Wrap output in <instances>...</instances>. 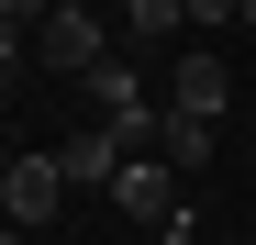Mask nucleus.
Segmentation results:
<instances>
[{"instance_id":"423d86ee","label":"nucleus","mask_w":256,"mask_h":245,"mask_svg":"<svg viewBox=\"0 0 256 245\" xmlns=\"http://www.w3.org/2000/svg\"><path fill=\"white\" fill-rule=\"evenodd\" d=\"M212 145H223V122H212V112H156V156H167L178 178L212 168Z\"/></svg>"},{"instance_id":"f8f14e48","label":"nucleus","mask_w":256,"mask_h":245,"mask_svg":"<svg viewBox=\"0 0 256 245\" xmlns=\"http://www.w3.org/2000/svg\"><path fill=\"white\" fill-rule=\"evenodd\" d=\"M245 34H256V0H245Z\"/></svg>"},{"instance_id":"6e6552de","label":"nucleus","mask_w":256,"mask_h":245,"mask_svg":"<svg viewBox=\"0 0 256 245\" xmlns=\"http://www.w3.org/2000/svg\"><path fill=\"white\" fill-rule=\"evenodd\" d=\"M122 34L134 45H167V34H190V0H122Z\"/></svg>"},{"instance_id":"f03ea898","label":"nucleus","mask_w":256,"mask_h":245,"mask_svg":"<svg viewBox=\"0 0 256 245\" xmlns=\"http://www.w3.org/2000/svg\"><path fill=\"white\" fill-rule=\"evenodd\" d=\"M100 56H112V22L90 12V0H56V12L34 22V67L45 78H90Z\"/></svg>"},{"instance_id":"ddd939ff","label":"nucleus","mask_w":256,"mask_h":245,"mask_svg":"<svg viewBox=\"0 0 256 245\" xmlns=\"http://www.w3.org/2000/svg\"><path fill=\"white\" fill-rule=\"evenodd\" d=\"M0 223H12V212H0Z\"/></svg>"},{"instance_id":"9d476101","label":"nucleus","mask_w":256,"mask_h":245,"mask_svg":"<svg viewBox=\"0 0 256 245\" xmlns=\"http://www.w3.org/2000/svg\"><path fill=\"white\" fill-rule=\"evenodd\" d=\"M22 67H34V34H22V22H0V90H12Z\"/></svg>"},{"instance_id":"9b49d317","label":"nucleus","mask_w":256,"mask_h":245,"mask_svg":"<svg viewBox=\"0 0 256 245\" xmlns=\"http://www.w3.org/2000/svg\"><path fill=\"white\" fill-rule=\"evenodd\" d=\"M45 12H56V0H0V22H22V34L45 22Z\"/></svg>"},{"instance_id":"f257e3e1","label":"nucleus","mask_w":256,"mask_h":245,"mask_svg":"<svg viewBox=\"0 0 256 245\" xmlns=\"http://www.w3.org/2000/svg\"><path fill=\"white\" fill-rule=\"evenodd\" d=\"M78 90H90V112L112 122L122 145H156V112H167V90H145V67H134V56H100Z\"/></svg>"},{"instance_id":"20e7f679","label":"nucleus","mask_w":256,"mask_h":245,"mask_svg":"<svg viewBox=\"0 0 256 245\" xmlns=\"http://www.w3.org/2000/svg\"><path fill=\"white\" fill-rule=\"evenodd\" d=\"M56 200H67V168H56V156H12V178H0V212L34 234V223H56Z\"/></svg>"},{"instance_id":"1a4fd4ad","label":"nucleus","mask_w":256,"mask_h":245,"mask_svg":"<svg viewBox=\"0 0 256 245\" xmlns=\"http://www.w3.org/2000/svg\"><path fill=\"white\" fill-rule=\"evenodd\" d=\"M245 22V0H190V34H200V45H212V34H234Z\"/></svg>"},{"instance_id":"39448f33","label":"nucleus","mask_w":256,"mask_h":245,"mask_svg":"<svg viewBox=\"0 0 256 245\" xmlns=\"http://www.w3.org/2000/svg\"><path fill=\"white\" fill-rule=\"evenodd\" d=\"M223 100H234V67L212 45H190L178 67H167V112H212V122H223Z\"/></svg>"},{"instance_id":"0eeeda50","label":"nucleus","mask_w":256,"mask_h":245,"mask_svg":"<svg viewBox=\"0 0 256 245\" xmlns=\"http://www.w3.org/2000/svg\"><path fill=\"white\" fill-rule=\"evenodd\" d=\"M122 156H134V145H122L112 122H90V134H67V145H56V168H67V190H112Z\"/></svg>"},{"instance_id":"7ed1b4c3","label":"nucleus","mask_w":256,"mask_h":245,"mask_svg":"<svg viewBox=\"0 0 256 245\" xmlns=\"http://www.w3.org/2000/svg\"><path fill=\"white\" fill-rule=\"evenodd\" d=\"M112 200H122V212H134V223L156 234L167 212H178V168H167L156 145H134V156H122V168H112Z\"/></svg>"}]
</instances>
